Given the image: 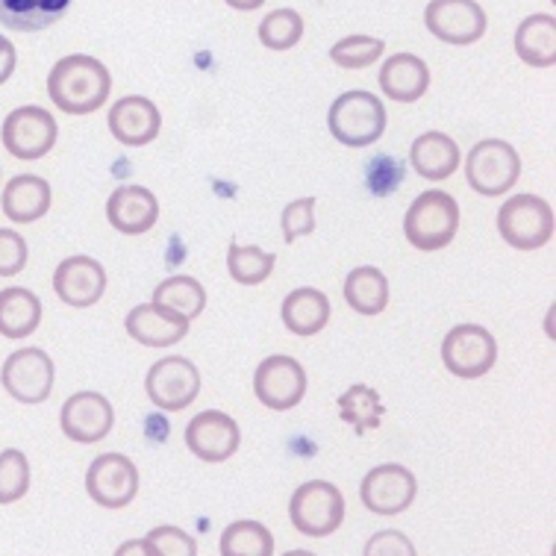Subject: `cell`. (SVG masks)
Returning a JSON list of instances; mask_svg holds the SVG:
<instances>
[{"instance_id": "6da1fadb", "label": "cell", "mask_w": 556, "mask_h": 556, "mask_svg": "<svg viewBox=\"0 0 556 556\" xmlns=\"http://www.w3.org/2000/svg\"><path fill=\"white\" fill-rule=\"evenodd\" d=\"M112 91V74L101 60L89 53L62 56L48 74V94L56 110L68 115H91L106 103Z\"/></svg>"}, {"instance_id": "7a4b0ae2", "label": "cell", "mask_w": 556, "mask_h": 556, "mask_svg": "<svg viewBox=\"0 0 556 556\" xmlns=\"http://www.w3.org/2000/svg\"><path fill=\"white\" fill-rule=\"evenodd\" d=\"M459 230V203L447 192H421L404 215L406 242L418 251H442Z\"/></svg>"}, {"instance_id": "3957f363", "label": "cell", "mask_w": 556, "mask_h": 556, "mask_svg": "<svg viewBox=\"0 0 556 556\" xmlns=\"http://www.w3.org/2000/svg\"><path fill=\"white\" fill-rule=\"evenodd\" d=\"M327 127L344 148H368L386 132V106L371 91H344L327 112Z\"/></svg>"}, {"instance_id": "277c9868", "label": "cell", "mask_w": 556, "mask_h": 556, "mask_svg": "<svg viewBox=\"0 0 556 556\" xmlns=\"http://www.w3.org/2000/svg\"><path fill=\"white\" fill-rule=\"evenodd\" d=\"M497 233L516 251H539L554 239V206L539 194H513L497 213Z\"/></svg>"}, {"instance_id": "5b68a950", "label": "cell", "mask_w": 556, "mask_h": 556, "mask_svg": "<svg viewBox=\"0 0 556 556\" xmlns=\"http://www.w3.org/2000/svg\"><path fill=\"white\" fill-rule=\"evenodd\" d=\"M518 177H521V156L504 139H483L468 153L466 180L483 198H501L513 192Z\"/></svg>"}, {"instance_id": "8992f818", "label": "cell", "mask_w": 556, "mask_h": 556, "mask_svg": "<svg viewBox=\"0 0 556 556\" xmlns=\"http://www.w3.org/2000/svg\"><path fill=\"white\" fill-rule=\"evenodd\" d=\"M289 518L298 533L309 539H324L336 533L344 521V497L327 480H309L294 489L289 501Z\"/></svg>"}, {"instance_id": "52a82bcc", "label": "cell", "mask_w": 556, "mask_h": 556, "mask_svg": "<svg viewBox=\"0 0 556 556\" xmlns=\"http://www.w3.org/2000/svg\"><path fill=\"white\" fill-rule=\"evenodd\" d=\"M53 380H56V368L41 348H21L7 356L0 368V383L7 395L27 406L45 404L53 392Z\"/></svg>"}, {"instance_id": "ba28073f", "label": "cell", "mask_w": 556, "mask_h": 556, "mask_svg": "<svg viewBox=\"0 0 556 556\" xmlns=\"http://www.w3.org/2000/svg\"><path fill=\"white\" fill-rule=\"evenodd\" d=\"M442 363L459 380L489 375L497 363V342L480 324H459L442 342Z\"/></svg>"}, {"instance_id": "9c48e42d", "label": "cell", "mask_w": 556, "mask_h": 556, "mask_svg": "<svg viewBox=\"0 0 556 556\" xmlns=\"http://www.w3.org/2000/svg\"><path fill=\"white\" fill-rule=\"evenodd\" d=\"M56 136H60V127L45 106H18L7 115V122L0 127L3 148L15 160L24 162L48 156L56 144Z\"/></svg>"}, {"instance_id": "30bf717a", "label": "cell", "mask_w": 556, "mask_h": 556, "mask_svg": "<svg viewBox=\"0 0 556 556\" xmlns=\"http://www.w3.org/2000/svg\"><path fill=\"white\" fill-rule=\"evenodd\" d=\"M144 392L162 413H180L201 395V371L186 356H165L148 368Z\"/></svg>"}, {"instance_id": "8fae6325", "label": "cell", "mask_w": 556, "mask_h": 556, "mask_svg": "<svg viewBox=\"0 0 556 556\" xmlns=\"http://www.w3.org/2000/svg\"><path fill=\"white\" fill-rule=\"evenodd\" d=\"M253 392H256V401L274 409V413L294 409L306 395L304 365L286 354L268 356L253 375Z\"/></svg>"}, {"instance_id": "7c38bea8", "label": "cell", "mask_w": 556, "mask_h": 556, "mask_svg": "<svg viewBox=\"0 0 556 556\" xmlns=\"http://www.w3.org/2000/svg\"><path fill=\"white\" fill-rule=\"evenodd\" d=\"M86 492L103 509H124L139 495V468L130 456L101 454L86 471Z\"/></svg>"}, {"instance_id": "4fadbf2b", "label": "cell", "mask_w": 556, "mask_h": 556, "mask_svg": "<svg viewBox=\"0 0 556 556\" xmlns=\"http://www.w3.org/2000/svg\"><path fill=\"white\" fill-rule=\"evenodd\" d=\"M427 30L445 45L466 48L485 36V12L475 0H430L425 10Z\"/></svg>"}, {"instance_id": "5bb4252c", "label": "cell", "mask_w": 556, "mask_h": 556, "mask_svg": "<svg viewBox=\"0 0 556 556\" xmlns=\"http://www.w3.org/2000/svg\"><path fill=\"white\" fill-rule=\"evenodd\" d=\"M415 492H418L415 475L409 468L395 466V463L371 468L359 485L363 506L375 516H401L413 506Z\"/></svg>"}, {"instance_id": "9a60e30c", "label": "cell", "mask_w": 556, "mask_h": 556, "mask_svg": "<svg viewBox=\"0 0 556 556\" xmlns=\"http://www.w3.org/2000/svg\"><path fill=\"white\" fill-rule=\"evenodd\" d=\"M112 425H115V409L101 392H77L62 404V433L77 445H98L110 435Z\"/></svg>"}, {"instance_id": "2e32d148", "label": "cell", "mask_w": 556, "mask_h": 556, "mask_svg": "<svg viewBox=\"0 0 556 556\" xmlns=\"http://www.w3.org/2000/svg\"><path fill=\"white\" fill-rule=\"evenodd\" d=\"M186 445L203 463H227L242 445V430L218 409H203L186 427Z\"/></svg>"}, {"instance_id": "e0dca14e", "label": "cell", "mask_w": 556, "mask_h": 556, "mask_svg": "<svg viewBox=\"0 0 556 556\" xmlns=\"http://www.w3.org/2000/svg\"><path fill=\"white\" fill-rule=\"evenodd\" d=\"M53 292L62 304L74 309L94 306L106 292V271L91 256H68L53 271Z\"/></svg>"}, {"instance_id": "ac0fdd59", "label": "cell", "mask_w": 556, "mask_h": 556, "mask_svg": "<svg viewBox=\"0 0 556 556\" xmlns=\"http://www.w3.org/2000/svg\"><path fill=\"white\" fill-rule=\"evenodd\" d=\"M106 122H110V132L115 136V142L127 144V148H144L160 136L162 115L153 101H148L142 94H130V98L112 103Z\"/></svg>"}, {"instance_id": "d6986e66", "label": "cell", "mask_w": 556, "mask_h": 556, "mask_svg": "<svg viewBox=\"0 0 556 556\" xmlns=\"http://www.w3.org/2000/svg\"><path fill=\"white\" fill-rule=\"evenodd\" d=\"M127 333L130 339H136L144 348H172V344L182 342L192 321L186 315L174 313V309H165L160 304H139L132 306L127 313Z\"/></svg>"}, {"instance_id": "ffe728a7", "label": "cell", "mask_w": 556, "mask_h": 556, "mask_svg": "<svg viewBox=\"0 0 556 556\" xmlns=\"http://www.w3.org/2000/svg\"><path fill=\"white\" fill-rule=\"evenodd\" d=\"M106 218L124 236H142L160 222V201L144 186H118L106 201Z\"/></svg>"}, {"instance_id": "44dd1931", "label": "cell", "mask_w": 556, "mask_h": 556, "mask_svg": "<svg viewBox=\"0 0 556 556\" xmlns=\"http://www.w3.org/2000/svg\"><path fill=\"white\" fill-rule=\"evenodd\" d=\"M0 206L15 224L39 222L51 210V182L36 174H18L7 182V189L0 194Z\"/></svg>"}, {"instance_id": "7402d4cb", "label": "cell", "mask_w": 556, "mask_h": 556, "mask_svg": "<svg viewBox=\"0 0 556 556\" xmlns=\"http://www.w3.org/2000/svg\"><path fill=\"white\" fill-rule=\"evenodd\" d=\"M380 89L392 101L415 103L418 98H425V91L430 89V68L415 53H395V56H389L383 62Z\"/></svg>"}, {"instance_id": "603a6c76", "label": "cell", "mask_w": 556, "mask_h": 556, "mask_svg": "<svg viewBox=\"0 0 556 556\" xmlns=\"http://www.w3.org/2000/svg\"><path fill=\"white\" fill-rule=\"evenodd\" d=\"M409 165L430 182L447 180L459 168V144L447 132H421L409 148Z\"/></svg>"}, {"instance_id": "cb8c5ba5", "label": "cell", "mask_w": 556, "mask_h": 556, "mask_svg": "<svg viewBox=\"0 0 556 556\" xmlns=\"http://www.w3.org/2000/svg\"><path fill=\"white\" fill-rule=\"evenodd\" d=\"M280 315H283L286 330L294 336H315L321 333L324 327L330 324V298L318 289H294V292L286 294L283 306H280Z\"/></svg>"}, {"instance_id": "d4e9b609", "label": "cell", "mask_w": 556, "mask_h": 556, "mask_svg": "<svg viewBox=\"0 0 556 556\" xmlns=\"http://www.w3.org/2000/svg\"><path fill=\"white\" fill-rule=\"evenodd\" d=\"M518 60L530 68H554L556 65V18L554 15H530L516 30Z\"/></svg>"}, {"instance_id": "484cf974", "label": "cell", "mask_w": 556, "mask_h": 556, "mask_svg": "<svg viewBox=\"0 0 556 556\" xmlns=\"http://www.w3.org/2000/svg\"><path fill=\"white\" fill-rule=\"evenodd\" d=\"M39 324V294L24 289V286H10V289L0 292V336H7V339H24V336L36 333Z\"/></svg>"}, {"instance_id": "4316f807", "label": "cell", "mask_w": 556, "mask_h": 556, "mask_svg": "<svg viewBox=\"0 0 556 556\" xmlns=\"http://www.w3.org/2000/svg\"><path fill=\"white\" fill-rule=\"evenodd\" d=\"M68 7L72 0H0V24L18 33L48 30Z\"/></svg>"}, {"instance_id": "83f0119b", "label": "cell", "mask_w": 556, "mask_h": 556, "mask_svg": "<svg viewBox=\"0 0 556 556\" xmlns=\"http://www.w3.org/2000/svg\"><path fill=\"white\" fill-rule=\"evenodd\" d=\"M344 301L359 315H380L389 306V280L375 265H359L344 280Z\"/></svg>"}, {"instance_id": "f1b7e54d", "label": "cell", "mask_w": 556, "mask_h": 556, "mask_svg": "<svg viewBox=\"0 0 556 556\" xmlns=\"http://www.w3.org/2000/svg\"><path fill=\"white\" fill-rule=\"evenodd\" d=\"M383 401L371 386L356 383L339 397V415L344 425H351L356 433H371L383 421Z\"/></svg>"}, {"instance_id": "f546056e", "label": "cell", "mask_w": 556, "mask_h": 556, "mask_svg": "<svg viewBox=\"0 0 556 556\" xmlns=\"http://www.w3.org/2000/svg\"><path fill=\"white\" fill-rule=\"evenodd\" d=\"M153 304L174 309V313L186 315L189 321H194L206 306V289L194 277H186V274L168 277L153 289Z\"/></svg>"}, {"instance_id": "4dcf8cb0", "label": "cell", "mask_w": 556, "mask_h": 556, "mask_svg": "<svg viewBox=\"0 0 556 556\" xmlns=\"http://www.w3.org/2000/svg\"><path fill=\"white\" fill-rule=\"evenodd\" d=\"M274 263H277V256H274V253H265L263 248H256V244L233 242L230 244V251H227L230 277L242 286L265 283V280L271 277Z\"/></svg>"}, {"instance_id": "1f68e13d", "label": "cell", "mask_w": 556, "mask_h": 556, "mask_svg": "<svg viewBox=\"0 0 556 556\" xmlns=\"http://www.w3.org/2000/svg\"><path fill=\"white\" fill-rule=\"evenodd\" d=\"M274 536L260 521H233L222 533V556H271Z\"/></svg>"}, {"instance_id": "d6a6232c", "label": "cell", "mask_w": 556, "mask_h": 556, "mask_svg": "<svg viewBox=\"0 0 556 556\" xmlns=\"http://www.w3.org/2000/svg\"><path fill=\"white\" fill-rule=\"evenodd\" d=\"M304 39V18L294 10H274L260 24V41L268 51H289Z\"/></svg>"}, {"instance_id": "836d02e7", "label": "cell", "mask_w": 556, "mask_h": 556, "mask_svg": "<svg viewBox=\"0 0 556 556\" xmlns=\"http://www.w3.org/2000/svg\"><path fill=\"white\" fill-rule=\"evenodd\" d=\"M386 51V41L375 39V36H348V39L336 41L330 48V60L339 65V68H348V72H359V68H368L375 65Z\"/></svg>"}, {"instance_id": "e575fe53", "label": "cell", "mask_w": 556, "mask_h": 556, "mask_svg": "<svg viewBox=\"0 0 556 556\" xmlns=\"http://www.w3.org/2000/svg\"><path fill=\"white\" fill-rule=\"evenodd\" d=\"M30 492V459L24 451L7 447L0 454V504H15Z\"/></svg>"}, {"instance_id": "d590c367", "label": "cell", "mask_w": 556, "mask_h": 556, "mask_svg": "<svg viewBox=\"0 0 556 556\" xmlns=\"http://www.w3.org/2000/svg\"><path fill=\"white\" fill-rule=\"evenodd\" d=\"M144 542L151 545L153 556H198V542L180 527H156Z\"/></svg>"}, {"instance_id": "8d00e7d4", "label": "cell", "mask_w": 556, "mask_h": 556, "mask_svg": "<svg viewBox=\"0 0 556 556\" xmlns=\"http://www.w3.org/2000/svg\"><path fill=\"white\" fill-rule=\"evenodd\" d=\"M280 227H283L286 242H294L301 236H309L315 230V198H301V201H292L283 210V218H280Z\"/></svg>"}, {"instance_id": "74e56055", "label": "cell", "mask_w": 556, "mask_h": 556, "mask_svg": "<svg viewBox=\"0 0 556 556\" xmlns=\"http://www.w3.org/2000/svg\"><path fill=\"white\" fill-rule=\"evenodd\" d=\"M27 265V239L15 230H0V277H15Z\"/></svg>"}, {"instance_id": "f35d334b", "label": "cell", "mask_w": 556, "mask_h": 556, "mask_svg": "<svg viewBox=\"0 0 556 556\" xmlns=\"http://www.w3.org/2000/svg\"><path fill=\"white\" fill-rule=\"evenodd\" d=\"M363 554L365 556H380V554L415 556V547L404 533H397V530H386V533H377V536L368 539V545H365Z\"/></svg>"}, {"instance_id": "ab89813d", "label": "cell", "mask_w": 556, "mask_h": 556, "mask_svg": "<svg viewBox=\"0 0 556 556\" xmlns=\"http://www.w3.org/2000/svg\"><path fill=\"white\" fill-rule=\"evenodd\" d=\"M395 165L392 156H377V160L368 162V186L375 189V194L386 198L397 189L395 180H389V168Z\"/></svg>"}, {"instance_id": "60d3db41", "label": "cell", "mask_w": 556, "mask_h": 556, "mask_svg": "<svg viewBox=\"0 0 556 556\" xmlns=\"http://www.w3.org/2000/svg\"><path fill=\"white\" fill-rule=\"evenodd\" d=\"M15 62H18V56H15L12 41L7 39V36H0V86L12 77V72H15Z\"/></svg>"}, {"instance_id": "b9f144b4", "label": "cell", "mask_w": 556, "mask_h": 556, "mask_svg": "<svg viewBox=\"0 0 556 556\" xmlns=\"http://www.w3.org/2000/svg\"><path fill=\"white\" fill-rule=\"evenodd\" d=\"M115 554L118 556H130V554H142V556H153L151 554V545H148V542H127V545H122L118 547V551H115Z\"/></svg>"}, {"instance_id": "7bdbcfd3", "label": "cell", "mask_w": 556, "mask_h": 556, "mask_svg": "<svg viewBox=\"0 0 556 556\" xmlns=\"http://www.w3.org/2000/svg\"><path fill=\"white\" fill-rule=\"evenodd\" d=\"M227 7H233V10H242V12H253L263 7L265 0H224Z\"/></svg>"}]
</instances>
